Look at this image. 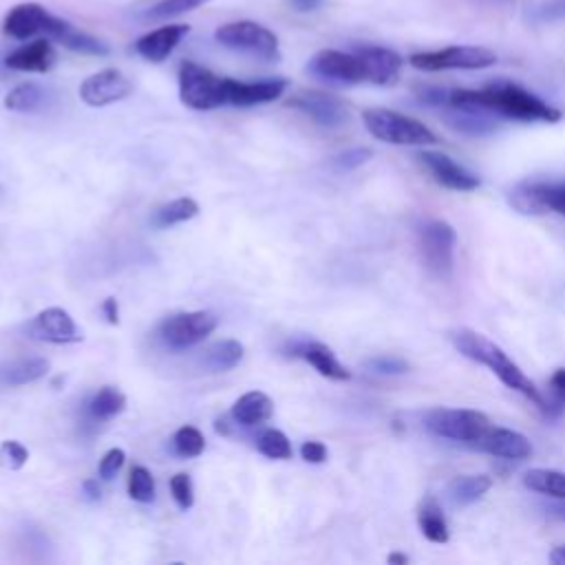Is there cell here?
Masks as SVG:
<instances>
[{
  "instance_id": "cell-1",
  "label": "cell",
  "mask_w": 565,
  "mask_h": 565,
  "mask_svg": "<svg viewBox=\"0 0 565 565\" xmlns=\"http://www.w3.org/2000/svg\"><path fill=\"white\" fill-rule=\"evenodd\" d=\"M448 106L457 108H475L486 110L490 115H501L508 119L519 121H545L554 124L563 115L558 108L550 106L534 93L525 90L523 86L505 79H497L486 84L483 88H457L448 93Z\"/></svg>"
},
{
  "instance_id": "cell-38",
  "label": "cell",
  "mask_w": 565,
  "mask_h": 565,
  "mask_svg": "<svg viewBox=\"0 0 565 565\" xmlns=\"http://www.w3.org/2000/svg\"><path fill=\"white\" fill-rule=\"evenodd\" d=\"M527 20L534 24H554L565 20V0H541L527 11Z\"/></svg>"
},
{
  "instance_id": "cell-50",
  "label": "cell",
  "mask_w": 565,
  "mask_h": 565,
  "mask_svg": "<svg viewBox=\"0 0 565 565\" xmlns=\"http://www.w3.org/2000/svg\"><path fill=\"white\" fill-rule=\"evenodd\" d=\"M388 563H408V558L404 554H391Z\"/></svg>"
},
{
  "instance_id": "cell-31",
  "label": "cell",
  "mask_w": 565,
  "mask_h": 565,
  "mask_svg": "<svg viewBox=\"0 0 565 565\" xmlns=\"http://www.w3.org/2000/svg\"><path fill=\"white\" fill-rule=\"evenodd\" d=\"M42 102H44V90H42V86L33 84V82L18 84L4 97V106L15 113H33L40 108Z\"/></svg>"
},
{
  "instance_id": "cell-4",
  "label": "cell",
  "mask_w": 565,
  "mask_h": 565,
  "mask_svg": "<svg viewBox=\"0 0 565 565\" xmlns=\"http://www.w3.org/2000/svg\"><path fill=\"white\" fill-rule=\"evenodd\" d=\"M225 79L196 62L179 66V97L192 110H212L227 104Z\"/></svg>"
},
{
  "instance_id": "cell-25",
  "label": "cell",
  "mask_w": 565,
  "mask_h": 565,
  "mask_svg": "<svg viewBox=\"0 0 565 565\" xmlns=\"http://www.w3.org/2000/svg\"><path fill=\"white\" fill-rule=\"evenodd\" d=\"M241 360H243V344L238 340H221L205 351L203 366L212 373H223L234 369Z\"/></svg>"
},
{
  "instance_id": "cell-34",
  "label": "cell",
  "mask_w": 565,
  "mask_h": 565,
  "mask_svg": "<svg viewBox=\"0 0 565 565\" xmlns=\"http://www.w3.org/2000/svg\"><path fill=\"white\" fill-rule=\"evenodd\" d=\"M256 446H258V450H260L265 457H269V459H291V455H294L287 435L280 433V430H276V428L263 430V435L258 437Z\"/></svg>"
},
{
  "instance_id": "cell-20",
  "label": "cell",
  "mask_w": 565,
  "mask_h": 565,
  "mask_svg": "<svg viewBox=\"0 0 565 565\" xmlns=\"http://www.w3.org/2000/svg\"><path fill=\"white\" fill-rule=\"evenodd\" d=\"M188 33H190L188 24H166L141 35L135 42V51L148 62H163Z\"/></svg>"
},
{
  "instance_id": "cell-43",
  "label": "cell",
  "mask_w": 565,
  "mask_h": 565,
  "mask_svg": "<svg viewBox=\"0 0 565 565\" xmlns=\"http://www.w3.org/2000/svg\"><path fill=\"white\" fill-rule=\"evenodd\" d=\"M2 452L7 455V459H9V466L11 468H22L26 461H29V450L20 444V441H13V439H7V441H2Z\"/></svg>"
},
{
  "instance_id": "cell-48",
  "label": "cell",
  "mask_w": 565,
  "mask_h": 565,
  "mask_svg": "<svg viewBox=\"0 0 565 565\" xmlns=\"http://www.w3.org/2000/svg\"><path fill=\"white\" fill-rule=\"evenodd\" d=\"M324 0H289V4L300 11V13H307V11H316Z\"/></svg>"
},
{
  "instance_id": "cell-16",
  "label": "cell",
  "mask_w": 565,
  "mask_h": 565,
  "mask_svg": "<svg viewBox=\"0 0 565 565\" xmlns=\"http://www.w3.org/2000/svg\"><path fill=\"white\" fill-rule=\"evenodd\" d=\"M31 333L38 340L53 344H68L82 340L79 329L75 327L68 311H64L62 307H49L40 311L31 322Z\"/></svg>"
},
{
  "instance_id": "cell-12",
  "label": "cell",
  "mask_w": 565,
  "mask_h": 565,
  "mask_svg": "<svg viewBox=\"0 0 565 565\" xmlns=\"http://www.w3.org/2000/svg\"><path fill=\"white\" fill-rule=\"evenodd\" d=\"M512 203L525 214L552 210L565 216V181L558 183H521L512 192Z\"/></svg>"
},
{
  "instance_id": "cell-40",
  "label": "cell",
  "mask_w": 565,
  "mask_h": 565,
  "mask_svg": "<svg viewBox=\"0 0 565 565\" xmlns=\"http://www.w3.org/2000/svg\"><path fill=\"white\" fill-rule=\"evenodd\" d=\"M124 459H126V452L121 448H110L99 461V477L106 481L113 479L119 472V468L124 466Z\"/></svg>"
},
{
  "instance_id": "cell-6",
  "label": "cell",
  "mask_w": 565,
  "mask_h": 565,
  "mask_svg": "<svg viewBox=\"0 0 565 565\" xmlns=\"http://www.w3.org/2000/svg\"><path fill=\"white\" fill-rule=\"evenodd\" d=\"M216 42L234 49V51H245L249 55H256L260 60L274 62L278 60V38L263 24L252 22V20H238V22H227L216 29L214 33Z\"/></svg>"
},
{
  "instance_id": "cell-15",
  "label": "cell",
  "mask_w": 565,
  "mask_h": 565,
  "mask_svg": "<svg viewBox=\"0 0 565 565\" xmlns=\"http://www.w3.org/2000/svg\"><path fill=\"white\" fill-rule=\"evenodd\" d=\"M353 53L360 57V62L364 66V79L366 82L388 86L399 77L404 60L393 49L364 44V46H358Z\"/></svg>"
},
{
  "instance_id": "cell-14",
  "label": "cell",
  "mask_w": 565,
  "mask_h": 565,
  "mask_svg": "<svg viewBox=\"0 0 565 565\" xmlns=\"http://www.w3.org/2000/svg\"><path fill=\"white\" fill-rule=\"evenodd\" d=\"M287 106L305 113L309 119H313L318 126H324V128H338L349 117L347 106L338 97L320 90H302L294 95L287 102Z\"/></svg>"
},
{
  "instance_id": "cell-18",
  "label": "cell",
  "mask_w": 565,
  "mask_h": 565,
  "mask_svg": "<svg viewBox=\"0 0 565 565\" xmlns=\"http://www.w3.org/2000/svg\"><path fill=\"white\" fill-rule=\"evenodd\" d=\"M417 159L428 168V172L435 177V181L448 190L470 192L479 185V179L472 172H468L463 166L455 163L450 157H446L441 152H419Z\"/></svg>"
},
{
  "instance_id": "cell-49",
  "label": "cell",
  "mask_w": 565,
  "mask_h": 565,
  "mask_svg": "<svg viewBox=\"0 0 565 565\" xmlns=\"http://www.w3.org/2000/svg\"><path fill=\"white\" fill-rule=\"evenodd\" d=\"M550 561L554 565H565V547H554L550 554Z\"/></svg>"
},
{
  "instance_id": "cell-42",
  "label": "cell",
  "mask_w": 565,
  "mask_h": 565,
  "mask_svg": "<svg viewBox=\"0 0 565 565\" xmlns=\"http://www.w3.org/2000/svg\"><path fill=\"white\" fill-rule=\"evenodd\" d=\"M369 366L375 371V373H382V375H397V373H404L408 369V364L399 358H388V355H380V358H373L369 360Z\"/></svg>"
},
{
  "instance_id": "cell-35",
  "label": "cell",
  "mask_w": 565,
  "mask_h": 565,
  "mask_svg": "<svg viewBox=\"0 0 565 565\" xmlns=\"http://www.w3.org/2000/svg\"><path fill=\"white\" fill-rule=\"evenodd\" d=\"M128 494L139 503H150L154 499V479L148 468L132 466L128 475Z\"/></svg>"
},
{
  "instance_id": "cell-26",
  "label": "cell",
  "mask_w": 565,
  "mask_h": 565,
  "mask_svg": "<svg viewBox=\"0 0 565 565\" xmlns=\"http://www.w3.org/2000/svg\"><path fill=\"white\" fill-rule=\"evenodd\" d=\"M51 364L46 358H26V360H18L13 364H9L2 371V382L11 384V386H22V384H31L40 377H44L49 373Z\"/></svg>"
},
{
  "instance_id": "cell-45",
  "label": "cell",
  "mask_w": 565,
  "mask_h": 565,
  "mask_svg": "<svg viewBox=\"0 0 565 565\" xmlns=\"http://www.w3.org/2000/svg\"><path fill=\"white\" fill-rule=\"evenodd\" d=\"M300 455L309 463H322L327 459V446L322 441H305L300 446Z\"/></svg>"
},
{
  "instance_id": "cell-47",
  "label": "cell",
  "mask_w": 565,
  "mask_h": 565,
  "mask_svg": "<svg viewBox=\"0 0 565 565\" xmlns=\"http://www.w3.org/2000/svg\"><path fill=\"white\" fill-rule=\"evenodd\" d=\"M82 492H84L86 501H99V497H102V488H99L97 479H86L82 483Z\"/></svg>"
},
{
  "instance_id": "cell-36",
  "label": "cell",
  "mask_w": 565,
  "mask_h": 565,
  "mask_svg": "<svg viewBox=\"0 0 565 565\" xmlns=\"http://www.w3.org/2000/svg\"><path fill=\"white\" fill-rule=\"evenodd\" d=\"M172 446L181 457H199L205 448V439L199 428L181 426L172 437Z\"/></svg>"
},
{
  "instance_id": "cell-29",
  "label": "cell",
  "mask_w": 565,
  "mask_h": 565,
  "mask_svg": "<svg viewBox=\"0 0 565 565\" xmlns=\"http://www.w3.org/2000/svg\"><path fill=\"white\" fill-rule=\"evenodd\" d=\"M196 214H199V203L190 196H181V199L170 201L168 205H161L152 216V225L154 227H170V225L190 221Z\"/></svg>"
},
{
  "instance_id": "cell-2",
  "label": "cell",
  "mask_w": 565,
  "mask_h": 565,
  "mask_svg": "<svg viewBox=\"0 0 565 565\" xmlns=\"http://www.w3.org/2000/svg\"><path fill=\"white\" fill-rule=\"evenodd\" d=\"M452 342L459 349V353H463L468 360H475V362L488 366L508 388L525 395L527 399H532L534 404H539L543 408V397L536 391L534 382L519 369L516 362H512L508 358V353L499 344H494L486 335L470 331V329H457L452 333Z\"/></svg>"
},
{
  "instance_id": "cell-22",
  "label": "cell",
  "mask_w": 565,
  "mask_h": 565,
  "mask_svg": "<svg viewBox=\"0 0 565 565\" xmlns=\"http://www.w3.org/2000/svg\"><path fill=\"white\" fill-rule=\"evenodd\" d=\"M294 355H300L305 362H309L320 375L331 380H349L351 373L340 360L333 355V351L320 342H302L294 347Z\"/></svg>"
},
{
  "instance_id": "cell-27",
  "label": "cell",
  "mask_w": 565,
  "mask_h": 565,
  "mask_svg": "<svg viewBox=\"0 0 565 565\" xmlns=\"http://www.w3.org/2000/svg\"><path fill=\"white\" fill-rule=\"evenodd\" d=\"M523 483L541 494L565 499V472L550 468H532L525 472Z\"/></svg>"
},
{
  "instance_id": "cell-41",
  "label": "cell",
  "mask_w": 565,
  "mask_h": 565,
  "mask_svg": "<svg viewBox=\"0 0 565 565\" xmlns=\"http://www.w3.org/2000/svg\"><path fill=\"white\" fill-rule=\"evenodd\" d=\"M371 154H373V152H371L369 148H351V150H347V152H342V154L335 157V166H338L340 170H353V168L366 163V161L371 159Z\"/></svg>"
},
{
  "instance_id": "cell-21",
  "label": "cell",
  "mask_w": 565,
  "mask_h": 565,
  "mask_svg": "<svg viewBox=\"0 0 565 565\" xmlns=\"http://www.w3.org/2000/svg\"><path fill=\"white\" fill-rule=\"evenodd\" d=\"M55 60H57V53L53 44L46 38H42L11 51L4 57V66L13 71H26V73H46L55 66Z\"/></svg>"
},
{
  "instance_id": "cell-44",
  "label": "cell",
  "mask_w": 565,
  "mask_h": 565,
  "mask_svg": "<svg viewBox=\"0 0 565 565\" xmlns=\"http://www.w3.org/2000/svg\"><path fill=\"white\" fill-rule=\"evenodd\" d=\"M550 397H552V406H556L558 411L565 408V369H556L550 377Z\"/></svg>"
},
{
  "instance_id": "cell-9",
  "label": "cell",
  "mask_w": 565,
  "mask_h": 565,
  "mask_svg": "<svg viewBox=\"0 0 565 565\" xmlns=\"http://www.w3.org/2000/svg\"><path fill=\"white\" fill-rule=\"evenodd\" d=\"M216 324L218 320L210 311H183L166 318L159 327V333L168 347L188 349L203 342L216 329Z\"/></svg>"
},
{
  "instance_id": "cell-11",
  "label": "cell",
  "mask_w": 565,
  "mask_h": 565,
  "mask_svg": "<svg viewBox=\"0 0 565 565\" xmlns=\"http://www.w3.org/2000/svg\"><path fill=\"white\" fill-rule=\"evenodd\" d=\"M309 73L338 84H360L364 79V66L355 53L335 49H322L309 60Z\"/></svg>"
},
{
  "instance_id": "cell-10",
  "label": "cell",
  "mask_w": 565,
  "mask_h": 565,
  "mask_svg": "<svg viewBox=\"0 0 565 565\" xmlns=\"http://www.w3.org/2000/svg\"><path fill=\"white\" fill-rule=\"evenodd\" d=\"M455 241H457V234L446 221H430L419 232L424 263L439 278L452 271Z\"/></svg>"
},
{
  "instance_id": "cell-39",
  "label": "cell",
  "mask_w": 565,
  "mask_h": 565,
  "mask_svg": "<svg viewBox=\"0 0 565 565\" xmlns=\"http://www.w3.org/2000/svg\"><path fill=\"white\" fill-rule=\"evenodd\" d=\"M170 492H172V497H174V501H177V505L181 510H190L192 508V503H194V488H192L190 475H185V472L174 475L170 479Z\"/></svg>"
},
{
  "instance_id": "cell-37",
  "label": "cell",
  "mask_w": 565,
  "mask_h": 565,
  "mask_svg": "<svg viewBox=\"0 0 565 565\" xmlns=\"http://www.w3.org/2000/svg\"><path fill=\"white\" fill-rule=\"evenodd\" d=\"M210 0H161L157 2L154 7L148 9L146 18L148 20H168V18H177L181 13H188V11H194L199 9L201 4H205Z\"/></svg>"
},
{
  "instance_id": "cell-30",
  "label": "cell",
  "mask_w": 565,
  "mask_h": 565,
  "mask_svg": "<svg viewBox=\"0 0 565 565\" xmlns=\"http://www.w3.org/2000/svg\"><path fill=\"white\" fill-rule=\"evenodd\" d=\"M419 530L422 534L433 543H446L448 541V525L439 510V505L433 499H426L419 508Z\"/></svg>"
},
{
  "instance_id": "cell-13",
  "label": "cell",
  "mask_w": 565,
  "mask_h": 565,
  "mask_svg": "<svg viewBox=\"0 0 565 565\" xmlns=\"http://www.w3.org/2000/svg\"><path fill=\"white\" fill-rule=\"evenodd\" d=\"M132 93L130 79L117 68H104L88 75L79 86V97L88 106H106Z\"/></svg>"
},
{
  "instance_id": "cell-46",
  "label": "cell",
  "mask_w": 565,
  "mask_h": 565,
  "mask_svg": "<svg viewBox=\"0 0 565 565\" xmlns=\"http://www.w3.org/2000/svg\"><path fill=\"white\" fill-rule=\"evenodd\" d=\"M102 311H104V318L108 324H119V305L115 298H106L102 302Z\"/></svg>"
},
{
  "instance_id": "cell-23",
  "label": "cell",
  "mask_w": 565,
  "mask_h": 565,
  "mask_svg": "<svg viewBox=\"0 0 565 565\" xmlns=\"http://www.w3.org/2000/svg\"><path fill=\"white\" fill-rule=\"evenodd\" d=\"M274 415V404L271 399L260 393V391H249L245 395H241L234 406H232V417L234 422L243 424V426H258L265 424L269 417Z\"/></svg>"
},
{
  "instance_id": "cell-17",
  "label": "cell",
  "mask_w": 565,
  "mask_h": 565,
  "mask_svg": "<svg viewBox=\"0 0 565 565\" xmlns=\"http://www.w3.org/2000/svg\"><path fill=\"white\" fill-rule=\"evenodd\" d=\"M287 88V79L274 77V79H260V82H238L227 77L225 79V97L232 106H254V104H267L278 99Z\"/></svg>"
},
{
  "instance_id": "cell-24",
  "label": "cell",
  "mask_w": 565,
  "mask_h": 565,
  "mask_svg": "<svg viewBox=\"0 0 565 565\" xmlns=\"http://www.w3.org/2000/svg\"><path fill=\"white\" fill-rule=\"evenodd\" d=\"M446 119L452 128L468 132V135H486L494 130V119L486 110H475V108H457L450 106V113H446Z\"/></svg>"
},
{
  "instance_id": "cell-3",
  "label": "cell",
  "mask_w": 565,
  "mask_h": 565,
  "mask_svg": "<svg viewBox=\"0 0 565 565\" xmlns=\"http://www.w3.org/2000/svg\"><path fill=\"white\" fill-rule=\"evenodd\" d=\"M366 130L386 143L393 146H428L437 143V135L424 126L419 119L408 115L386 110V108H366L362 113Z\"/></svg>"
},
{
  "instance_id": "cell-8",
  "label": "cell",
  "mask_w": 565,
  "mask_h": 565,
  "mask_svg": "<svg viewBox=\"0 0 565 565\" xmlns=\"http://www.w3.org/2000/svg\"><path fill=\"white\" fill-rule=\"evenodd\" d=\"M488 426V417L472 408H435L426 415V428L433 435L466 444H475Z\"/></svg>"
},
{
  "instance_id": "cell-32",
  "label": "cell",
  "mask_w": 565,
  "mask_h": 565,
  "mask_svg": "<svg viewBox=\"0 0 565 565\" xmlns=\"http://www.w3.org/2000/svg\"><path fill=\"white\" fill-rule=\"evenodd\" d=\"M124 408H126V395L115 386H102L88 404L90 415L97 419H110L119 415Z\"/></svg>"
},
{
  "instance_id": "cell-19",
  "label": "cell",
  "mask_w": 565,
  "mask_h": 565,
  "mask_svg": "<svg viewBox=\"0 0 565 565\" xmlns=\"http://www.w3.org/2000/svg\"><path fill=\"white\" fill-rule=\"evenodd\" d=\"M477 448L503 457V459H525L532 455V446L525 435L510 430V428H492L488 426L486 433L475 441Z\"/></svg>"
},
{
  "instance_id": "cell-51",
  "label": "cell",
  "mask_w": 565,
  "mask_h": 565,
  "mask_svg": "<svg viewBox=\"0 0 565 565\" xmlns=\"http://www.w3.org/2000/svg\"><path fill=\"white\" fill-rule=\"evenodd\" d=\"M554 514H556L558 519H563V521H565V505H558V508H554Z\"/></svg>"
},
{
  "instance_id": "cell-7",
  "label": "cell",
  "mask_w": 565,
  "mask_h": 565,
  "mask_svg": "<svg viewBox=\"0 0 565 565\" xmlns=\"http://www.w3.org/2000/svg\"><path fill=\"white\" fill-rule=\"evenodd\" d=\"M66 26H68L66 20L51 15L38 2H20V4L11 7L2 20L4 35L13 38V40H26L35 33H44L49 40H55Z\"/></svg>"
},
{
  "instance_id": "cell-28",
  "label": "cell",
  "mask_w": 565,
  "mask_h": 565,
  "mask_svg": "<svg viewBox=\"0 0 565 565\" xmlns=\"http://www.w3.org/2000/svg\"><path fill=\"white\" fill-rule=\"evenodd\" d=\"M492 481L488 475H461L450 483V497L459 505H470L490 490Z\"/></svg>"
},
{
  "instance_id": "cell-52",
  "label": "cell",
  "mask_w": 565,
  "mask_h": 565,
  "mask_svg": "<svg viewBox=\"0 0 565 565\" xmlns=\"http://www.w3.org/2000/svg\"><path fill=\"white\" fill-rule=\"evenodd\" d=\"M494 2H505V0H494Z\"/></svg>"
},
{
  "instance_id": "cell-5",
  "label": "cell",
  "mask_w": 565,
  "mask_h": 565,
  "mask_svg": "<svg viewBox=\"0 0 565 565\" xmlns=\"http://www.w3.org/2000/svg\"><path fill=\"white\" fill-rule=\"evenodd\" d=\"M411 66L419 71H450V68H488L497 62V53L486 46L472 44H455L437 51H422L408 57Z\"/></svg>"
},
{
  "instance_id": "cell-33",
  "label": "cell",
  "mask_w": 565,
  "mask_h": 565,
  "mask_svg": "<svg viewBox=\"0 0 565 565\" xmlns=\"http://www.w3.org/2000/svg\"><path fill=\"white\" fill-rule=\"evenodd\" d=\"M55 42H60L62 46H66L75 53H84V55H108V46L104 42H99L97 38H93L88 33L73 29L71 24L55 38Z\"/></svg>"
}]
</instances>
